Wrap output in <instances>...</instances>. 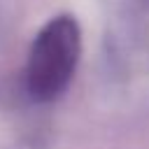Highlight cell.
<instances>
[{
  "label": "cell",
  "instance_id": "1",
  "mask_svg": "<svg viewBox=\"0 0 149 149\" xmlns=\"http://www.w3.org/2000/svg\"><path fill=\"white\" fill-rule=\"evenodd\" d=\"M81 51L79 23L70 14L54 16L33 40L26 68V84L35 100L61 95L77 68Z\"/></svg>",
  "mask_w": 149,
  "mask_h": 149
}]
</instances>
